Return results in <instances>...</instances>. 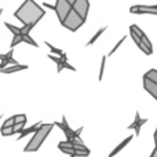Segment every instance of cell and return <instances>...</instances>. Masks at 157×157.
Here are the masks:
<instances>
[{
    "label": "cell",
    "mask_w": 157,
    "mask_h": 157,
    "mask_svg": "<svg viewBox=\"0 0 157 157\" xmlns=\"http://www.w3.org/2000/svg\"><path fill=\"white\" fill-rule=\"evenodd\" d=\"M44 15L46 10H43L35 0H25L24 4H21V7L14 13V17L24 25H32V26H35Z\"/></svg>",
    "instance_id": "6da1fadb"
},
{
    "label": "cell",
    "mask_w": 157,
    "mask_h": 157,
    "mask_svg": "<svg viewBox=\"0 0 157 157\" xmlns=\"http://www.w3.org/2000/svg\"><path fill=\"white\" fill-rule=\"evenodd\" d=\"M52 127H54V124H41L40 127L37 128V131H36L35 134H33L32 139H30L29 142H28L26 147H25V152H36V150L40 149V146L43 145V142L46 141V138L48 136V134L51 132Z\"/></svg>",
    "instance_id": "7a4b0ae2"
},
{
    "label": "cell",
    "mask_w": 157,
    "mask_h": 157,
    "mask_svg": "<svg viewBox=\"0 0 157 157\" xmlns=\"http://www.w3.org/2000/svg\"><path fill=\"white\" fill-rule=\"evenodd\" d=\"M83 24H84V19L78 15L73 8H72L71 13H69V15L66 17L65 21L62 22V26H65L66 29H69L71 32H76L78 28L83 26Z\"/></svg>",
    "instance_id": "3957f363"
},
{
    "label": "cell",
    "mask_w": 157,
    "mask_h": 157,
    "mask_svg": "<svg viewBox=\"0 0 157 157\" xmlns=\"http://www.w3.org/2000/svg\"><path fill=\"white\" fill-rule=\"evenodd\" d=\"M72 8L73 7H72V4L68 0H57V3H55V6H54V11H55V14H57L61 24H62L66 17L69 15Z\"/></svg>",
    "instance_id": "277c9868"
},
{
    "label": "cell",
    "mask_w": 157,
    "mask_h": 157,
    "mask_svg": "<svg viewBox=\"0 0 157 157\" xmlns=\"http://www.w3.org/2000/svg\"><path fill=\"white\" fill-rule=\"evenodd\" d=\"M72 7H73V10L76 11V13L84 19V21H86L87 15H88V8H90L88 0H76Z\"/></svg>",
    "instance_id": "5b68a950"
},
{
    "label": "cell",
    "mask_w": 157,
    "mask_h": 157,
    "mask_svg": "<svg viewBox=\"0 0 157 157\" xmlns=\"http://www.w3.org/2000/svg\"><path fill=\"white\" fill-rule=\"evenodd\" d=\"M146 123H147V119H142V117L139 116V113L136 112L135 113V121H134L132 124L128 125V130H134L135 134H136V136H138L139 132H141V127L144 124H146Z\"/></svg>",
    "instance_id": "8992f818"
},
{
    "label": "cell",
    "mask_w": 157,
    "mask_h": 157,
    "mask_svg": "<svg viewBox=\"0 0 157 157\" xmlns=\"http://www.w3.org/2000/svg\"><path fill=\"white\" fill-rule=\"evenodd\" d=\"M55 125H58V127H59L61 130H62L63 132H65V135H66V141H73V132H75V131L68 125V121H66L65 116L62 117V121H61V123H55Z\"/></svg>",
    "instance_id": "52a82bcc"
},
{
    "label": "cell",
    "mask_w": 157,
    "mask_h": 157,
    "mask_svg": "<svg viewBox=\"0 0 157 157\" xmlns=\"http://www.w3.org/2000/svg\"><path fill=\"white\" fill-rule=\"evenodd\" d=\"M144 88L146 90L153 98L157 99V83H155V81H152L150 78L144 76Z\"/></svg>",
    "instance_id": "ba28073f"
},
{
    "label": "cell",
    "mask_w": 157,
    "mask_h": 157,
    "mask_svg": "<svg viewBox=\"0 0 157 157\" xmlns=\"http://www.w3.org/2000/svg\"><path fill=\"white\" fill-rule=\"evenodd\" d=\"M131 13H136V14H157V6L155 7H146V6H134L131 7Z\"/></svg>",
    "instance_id": "9c48e42d"
},
{
    "label": "cell",
    "mask_w": 157,
    "mask_h": 157,
    "mask_svg": "<svg viewBox=\"0 0 157 157\" xmlns=\"http://www.w3.org/2000/svg\"><path fill=\"white\" fill-rule=\"evenodd\" d=\"M132 138H134V135H130V136H127V138H125L124 141L121 142V144H119V145H117L116 147H114L113 150H112V152H110V155H109V157H114V156L117 155V153H120V152H121V150L124 149V147L127 146V145L130 144L131 141H132Z\"/></svg>",
    "instance_id": "30bf717a"
},
{
    "label": "cell",
    "mask_w": 157,
    "mask_h": 157,
    "mask_svg": "<svg viewBox=\"0 0 157 157\" xmlns=\"http://www.w3.org/2000/svg\"><path fill=\"white\" fill-rule=\"evenodd\" d=\"M24 69H28V65H14L10 66V68H4V69H0V73H15L18 71H24Z\"/></svg>",
    "instance_id": "8fae6325"
},
{
    "label": "cell",
    "mask_w": 157,
    "mask_h": 157,
    "mask_svg": "<svg viewBox=\"0 0 157 157\" xmlns=\"http://www.w3.org/2000/svg\"><path fill=\"white\" fill-rule=\"evenodd\" d=\"M41 125V123H37V124H35V125H32V127H29V128H25L24 131H22L21 134H19V136L17 139H18V141H21L22 138H24V136H26V135H29V134H35L36 131H37V128L40 127Z\"/></svg>",
    "instance_id": "7c38bea8"
},
{
    "label": "cell",
    "mask_w": 157,
    "mask_h": 157,
    "mask_svg": "<svg viewBox=\"0 0 157 157\" xmlns=\"http://www.w3.org/2000/svg\"><path fill=\"white\" fill-rule=\"evenodd\" d=\"M46 44L48 46V48H50V51H51V52H55V54H58L61 58H62V59H66V54L61 48H57V47H54L51 43H48V41H46Z\"/></svg>",
    "instance_id": "4fadbf2b"
},
{
    "label": "cell",
    "mask_w": 157,
    "mask_h": 157,
    "mask_svg": "<svg viewBox=\"0 0 157 157\" xmlns=\"http://www.w3.org/2000/svg\"><path fill=\"white\" fill-rule=\"evenodd\" d=\"M145 77L150 78L152 81L157 83V69H150L149 72H146V73H145Z\"/></svg>",
    "instance_id": "5bb4252c"
},
{
    "label": "cell",
    "mask_w": 157,
    "mask_h": 157,
    "mask_svg": "<svg viewBox=\"0 0 157 157\" xmlns=\"http://www.w3.org/2000/svg\"><path fill=\"white\" fill-rule=\"evenodd\" d=\"M14 121H15V124H26V116L25 114H15Z\"/></svg>",
    "instance_id": "9a60e30c"
},
{
    "label": "cell",
    "mask_w": 157,
    "mask_h": 157,
    "mask_svg": "<svg viewBox=\"0 0 157 157\" xmlns=\"http://www.w3.org/2000/svg\"><path fill=\"white\" fill-rule=\"evenodd\" d=\"M105 29H106V28H101V29H99V30H98V32H97V33H95V35H94V37H92V39H91V40H90V41H88V43H87V46H91V44H94V43H95V41H97V39H98V37H99V36H101V35H102V33H103V32H105Z\"/></svg>",
    "instance_id": "2e32d148"
},
{
    "label": "cell",
    "mask_w": 157,
    "mask_h": 157,
    "mask_svg": "<svg viewBox=\"0 0 157 157\" xmlns=\"http://www.w3.org/2000/svg\"><path fill=\"white\" fill-rule=\"evenodd\" d=\"M6 26L8 28V29L11 30V32L14 33V36H17V35H21V28H18V26H14V25H11V24H8V22H6Z\"/></svg>",
    "instance_id": "e0dca14e"
},
{
    "label": "cell",
    "mask_w": 157,
    "mask_h": 157,
    "mask_svg": "<svg viewBox=\"0 0 157 157\" xmlns=\"http://www.w3.org/2000/svg\"><path fill=\"white\" fill-rule=\"evenodd\" d=\"M2 135H3V136L14 135V131H13V127H2Z\"/></svg>",
    "instance_id": "ac0fdd59"
},
{
    "label": "cell",
    "mask_w": 157,
    "mask_h": 157,
    "mask_svg": "<svg viewBox=\"0 0 157 157\" xmlns=\"http://www.w3.org/2000/svg\"><path fill=\"white\" fill-rule=\"evenodd\" d=\"M22 41H25V43H28V44H32L33 47H37V43H36V41L33 40V39L30 37L29 35H26V36H22Z\"/></svg>",
    "instance_id": "d6986e66"
},
{
    "label": "cell",
    "mask_w": 157,
    "mask_h": 157,
    "mask_svg": "<svg viewBox=\"0 0 157 157\" xmlns=\"http://www.w3.org/2000/svg\"><path fill=\"white\" fill-rule=\"evenodd\" d=\"M24 130H25V124H14L13 125L14 134H21Z\"/></svg>",
    "instance_id": "ffe728a7"
},
{
    "label": "cell",
    "mask_w": 157,
    "mask_h": 157,
    "mask_svg": "<svg viewBox=\"0 0 157 157\" xmlns=\"http://www.w3.org/2000/svg\"><path fill=\"white\" fill-rule=\"evenodd\" d=\"M32 25H24V28H21V36H26L29 35V32L32 30Z\"/></svg>",
    "instance_id": "44dd1931"
},
{
    "label": "cell",
    "mask_w": 157,
    "mask_h": 157,
    "mask_svg": "<svg viewBox=\"0 0 157 157\" xmlns=\"http://www.w3.org/2000/svg\"><path fill=\"white\" fill-rule=\"evenodd\" d=\"M19 43H22V36H21V35L14 36L13 41H11V47H15L17 44H19Z\"/></svg>",
    "instance_id": "7402d4cb"
},
{
    "label": "cell",
    "mask_w": 157,
    "mask_h": 157,
    "mask_svg": "<svg viewBox=\"0 0 157 157\" xmlns=\"http://www.w3.org/2000/svg\"><path fill=\"white\" fill-rule=\"evenodd\" d=\"M14 124H15V121H14V116H13V117H10V119L6 120L4 124H3L2 127H13Z\"/></svg>",
    "instance_id": "603a6c76"
},
{
    "label": "cell",
    "mask_w": 157,
    "mask_h": 157,
    "mask_svg": "<svg viewBox=\"0 0 157 157\" xmlns=\"http://www.w3.org/2000/svg\"><path fill=\"white\" fill-rule=\"evenodd\" d=\"M48 58H50V59H52V61H54V62L55 63H57V65H61V63H62V61H66V59H62V58H57V57H54V55H48Z\"/></svg>",
    "instance_id": "cb8c5ba5"
},
{
    "label": "cell",
    "mask_w": 157,
    "mask_h": 157,
    "mask_svg": "<svg viewBox=\"0 0 157 157\" xmlns=\"http://www.w3.org/2000/svg\"><path fill=\"white\" fill-rule=\"evenodd\" d=\"M105 61H106V58L103 57V58H102V65H101V72H99V80H102V76H103V69H105Z\"/></svg>",
    "instance_id": "d4e9b609"
},
{
    "label": "cell",
    "mask_w": 157,
    "mask_h": 157,
    "mask_svg": "<svg viewBox=\"0 0 157 157\" xmlns=\"http://www.w3.org/2000/svg\"><path fill=\"white\" fill-rule=\"evenodd\" d=\"M124 40H125V37H123V39H121V40H120V41H119V43H117V44H116V47H114V48H113V50H112V51H110V54H109V55H112V54H113V52H114V51H116V50H117V48H119V47H120V46H121V43H123V41H124Z\"/></svg>",
    "instance_id": "484cf974"
},
{
    "label": "cell",
    "mask_w": 157,
    "mask_h": 157,
    "mask_svg": "<svg viewBox=\"0 0 157 157\" xmlns=\"http://www.w3.org/2000/svg\"><path fill=\"white\" fill-rule=\"evenodd\" d=\"M150 157H157V147H155V150L152 152V155H150Z\"/></svg>",
    "instance_id": "4316f807"
},
{
    "label": "cell",
    "mask_w": 157,
    "mask_h": 157,
    "mask_svg": "<svg viewBox=\"0 0 157 157\" xmlns=\"http://www.w3.org/2000/svg\"><path fill=\"white\" fill-rule=\"evenodd\" d=\"M68 2H69V3H71V4H72V6H73V4H75V2H76V0H68Z\"/></svg>",
    "instance_id": "83f0119b"
},
{
    "label": "cell",
    "mask_w": 157,
    "mask_h": 157,
    "mask_svg": "<svg viewBox=\"0 0 157 157\" xmlns=\"http://www.w3.org/2000/svg\"><path fill=\"white\" fill-rule=\"evenodd\" d=\"M155 145H156V147H157V135H155Z\"/></svg>",
    "instance_id": "f1b7e54d"
},
{
    "label": "cell",
    "mask_w": 157,
    "mask_h": 157,
    "mask_svg": "<svg viewBox=\"0 0 157 157\" xmlns=\"http://www.w3.org/2000/svg\"><path fill=\"white\" fill-rule=\"evenodd\" d=\"M155 135H157V128H156V131H155Z\"/></svg>",
    "instance_id": "f546056e"
},
{
    "label": "cell",
    "mask_w": 157,
    "mask_h": 157,
    "mask_svg": "<svg viewBox=\"0 0 157 157\" xmlns=\"http://www.w3.org/2000/svg\"><path fill=\"white\" fill-rule=\"evenodd\" d=\"M2 13H3V10H0V15H2Z\"/></svg>",
    "instance_id": "4dcf8cb0"
},
{
    "label": "cell",
    "mask_w": 157,
    "mask_h": 157,
    "mask_svg": "<svg viewBox=\"0 0 157 157\" xmlns=\"http://www.w3.org/2000/svg\"><path fill=\"white\" fill-rule=\"evenodd\" d=\"M69 157H76V156H69Z\"/></svg>",
    "instance_id": "1f68e13d"
}]
</instances>
